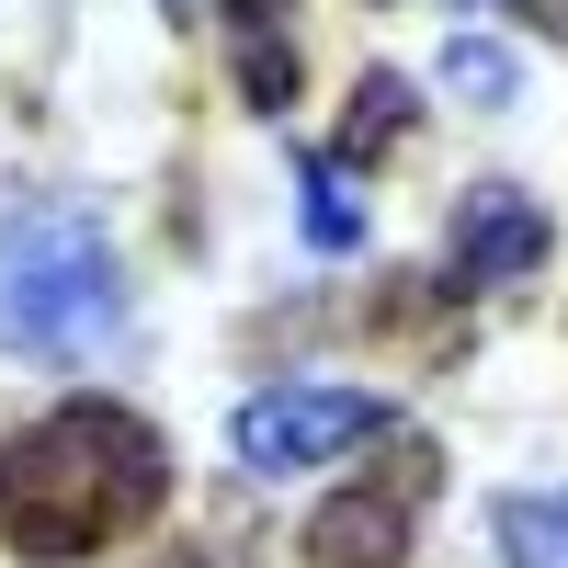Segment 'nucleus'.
<instances>
[{"label": "nucleus", "mask_w": 568, "mask_h": 568, "mask_svg": "<svg viewBox=\"0 0 568 568\" xmlns=\"http://www.w3.org/2000/svg\"><path fill=\"white\" fill-rule=\"evenodd\" d=\"M171 500V444L114 398H69L0 444V546L34 568L103 557Z\"/></svg>", "instance_id": "f257e3e1"}, {"label": "nucleus", "mask_w": 568, "mask_h": 568, "mask_svg": "<svg viewBox=\"0 0 568 568\" xmlns=\"http://www.w3.org/2000/svg\"><path fill=\"white\" fill-rule=\"evenodd\" d=\"M0 329H12L23 353H103L114 329H125V284H114V240L91 227L80 205L58 194H34L0 216Z\"/></svg>", "instance_id": "f03ea898"}, {"label": "nucleus", "mask_w": 568, "mask_h": 568, "mask_svg": "<svg viewBox=\"0 0 568 568\" xmlns=\"http://www.w3.org/2000/svg\"><path fill=\"white\" fill-rule=\"evenodd\" d=\"M433 478H444V455L420 444V433H387V466H364L353 489H329V500L307 511L296 557H307V568H409Z\"/></svg>", "instance_id": "7ed1b4c3"}, {"label": "nucleus", "mask_w": 568, "mask_h": 568, "mask_svg": "<svg viewBox=\"0 0 568 568\" xmlns=\"http://www.w3.org/2000/svg\"><path fill=\"white\" fill-rule=\"evenodd\" d=\"M387 433V398L375 387H262L240 420H227V444H240L251 478H307V466L353 455Z\"/></svg>", "instance_id": "20e7f679"}, {"label": "nucleus", "mask_w": 568, "mask_h": 568, "mask_svg": "<svg viewBox=\"0 0 568 568\" xmlns=\"http://www.w3.org/2000/svg\"><path fill=\"white\" fill-rule=\"evenodd\" d=\"M444 251H455V296H478V284H524L557 251V227H546V205L524 194V182H466Z\"/></svg>", "instance_id": "39448f33"}, {"label": "nucleus", "mask_w": 568, "mask_h": 568, "mask_svg": "<svg viewBox=\"0 0 568 568\" xmlns=\"http://www.w3.org/2000/svg\"><path fill=\"white\" fill-rule=\"evenodd\" d=\"M227 45H240V103L284 114L296 103V34H284V0H216Z\"/></svg>", "instance_id": "423d86ee"}, {"label": "nucleus", "mask_w": 568, "mask_h": 568, "mask_svg": "<svg viewBox=\"0 0 568 568\" xmlns=\"http://www.w3.org/2000/svg\"><path fill=\"white\" fill-rule=\"evenodd\" d=\"M296 216H307V251H364V194H353V160H329V149H307L296 160Z\"/></svg>", "instance_id": "0eeeda50"}, {"label": "nucleus", "mask_w": 568, "mask_h": 568, "mask_svg": "<svg viewBox=\"0 0 568 568\" xmlns=\"http://www.w3.org/2000/svg\"><path fill=\"white\" fill-rule=\"evenodd\" d=\"M409 125H420V91H409L398 69H364V80H353V114H342V149H329V160H387Z\"/></svg>", "instance_id": "6e6552de"}, {"label": "nucleus", "mask_w": 568, "mask_h": 568, "mask_svg": "<svg viewBox=\"0 0 568 568\" xmlns=\"http://www.w3.org/2000/svg\"><path fill=\"white\" fill-rule=\"evenodd\" d=\"M489 535L511 568H568V489H511L489 511Z\"/></svg>", "instance_id": "1a4fd4ad"}, {"label": "nucleus", "mask_w": 568, "mask_h": 568, "mask_svg": "<svg viewBox=\"0 0 568 568\" xmlns=\"http://www.w3.org/2000/svg\"><path fill=\"white\" fill-rule=\"evenodd\" d=\"M444 91H466L478 114H500V103H511V45H489V34H455V45H444Z\"/></svg>", "instance_id": "9d476101"}, {"label": "nucleus", "mask_w": 568, "mask_h": 568, "mask_svg": "<svg viewBox=\"0 0 568 568\" xmlns=\"http://www.w3.org/2000/svg\"><path fill=\"white\" fill-rule=\"evenodd\" d=\"M500 12H524V23L546 34V45H568V0H500Z\"/></svg>", "instance_id": "9b49d317"}, {"label": "nucleus", "mask_w": 568, "mask_h": 568, "mask_svg": "<svg viewBox=\"0 0 568 568\" xmlns=\"http://www.w3.org/2000/svg\"><path fill=\"white\" fill-rule=\"evenodd\" d=\"M171 12H182V23H194V0H171Z\"/></svg>", "instance_id": "f8f14e48"}]
</instances>
